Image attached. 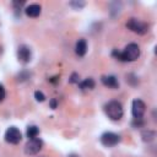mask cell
I'll return each mask as SVG.
<instances>
[{"label": "cell", "instance_id": "cell-13", "mask_svg": "<svg viewBox=\"0 0 157 157\" xmlns=\"http://www.w3.org/2000/svg\"><path fill=\"white\" fill-rule=\"evenodd\" d=\"M38 134H39V129H38L36 125H29V126L27 128V137H28V140L37 137Z\"/></svg>", "mask_w": 157, "mask_h": 157}, {"label": "cell", "instance_id": "cell-2", "mask_svg": "<svg viewBox=\"0 0 157 157\" xmlns=\"http://www.w3.org/2000/svg\"><path fill=\"white\" fill-rule=\"evenodd\" d=\"M104 112H105L107 117L112 120H120L124 114L123 105L118 101H109L104 105Z\"/></svg>", "mask_w": 157, "mask_h": 157}, {"label": "cell", "instance_id": "cell-4", "mask_svg": "<svg viewBox=\"0 0 157 157\" xmlns=\"http://www.w3.org/2000/svg\"><path fill=\"white\" fill-rule=\"evenodd\" d=\"M43 147V141L39 137H34V139H29L27 141V144L25 145V153L28 156H33L37 155Z\"/></svg>", "mask_w": 157, "mask_h": 157}, {"label": "cell", "instance_id": "cell-19", "mask_svg": "<svg viewBox=\"0 0 157 157\" xmlns=\"http://www.w3.org/2000/svg\"><path fill=\"white\" fill-rule=\"evenodd\" d=\"M50 107H52L53 109L56 108V99H52V101H50Z\"/></svg>", "mask_w": 157, "mask_h": 157}, {"label": "cell", "instance_id": "cell-11", "mask_svg": "<svg viewBox=\"0 0 157 157\" xmlns=\"http://www.w3.org/2000/svg\"><path fill=\"white\" fill-rule=\"evenodd\" d=\"M75 52L78 56H83L87 52V43L85 39H78L76 42V45H75Z\"/></svg>", "mask_w": 157, "mask_h": 157}, {"label": "cell", "instance_id": "cell-10", "mask_svg": "<svg viewBox=\"0 0 157 157\" xmlns=\"http://www.w3.org/2000/svg\"><path fill=\"white\" fill-rule=\"evenodd\" d=\"M40 11H42V7H40V5H38V4L28 5V6L26 7V10H25V12H26V15H27L28 17H38V16L40 15Z\"/></svg>", "mask_w": 157, "mask_h": 157}, {"label": "cell", "instance_id": "cell-8", "mask_svg": "<svg viewBox=\"0 0 157 157\" xmlns=\"http://www.w3.org/2000/svg\"><path fill=\"white\" fill-rule=\"evenodd\" d=\"M31 58H32V52L29 49V47L22 44L18 47L17 49V59L18 61H21L22 64H27L31 61Z\"/></svg>", "mask_w": 157, "mask_h": 157}, {"label": "cell", "instance_id": "cell-9", "mask_svg": "<svg viewBox=\"0 0 157 157\" xmlns=\"http://www.w3.org/2000/svg\"><path fill=\"white\" fill-rule=\"evenodd\" d=\"M101 81L104 86L109 87V88H118L119 87V82H118V78L113 75H105V76H102L101 77Z\"/></svg>", "mask_w": 157, "mask_h": 157}, {"label": "cell", "instance_id": "cell-6", "mask_svg": "<svg viewBox=\"0 0 157 157\" xmlns=\"http://www.w3.org/2000/svg\"><path fill=\"white\" fill-rule=\"evenodd\" d=\"M101 142H102V145L105 146V147H113V146H115V145H118V144L120 142V136H119L118 134H115V132L108 131V132L102 134V136H101Z\"/></svg>", "mask_w": 157, "mask_h": 157}, {"label": "cell", "instance_id": "cell-15", "mask_svg": "<svg viewBox=\"0 0 157 157\" xmlns=\"http://www.w3.org/2000/svg\"><path fill=\"white\" fill-rule=\"evenodd\" d=\"M34 98H36V101H38V102H43V101L45 99V96H44L43 92L36 91V92H34Z\"/></svg>", "mask_w": 157, "mask_h": 157}, {"label": "cell", "instance_id": "cell-5", "mask_svg": "<svg viewBox=\"0 0 157 157\" xmlns=\"http://www.w3.org/2000/svg\"><path fill=\"white\" fill-rule=\"evenodd\" d=\"M22 139V135H21V131L16 128V126H10L7 128L6 132H5V140L6 142L9 144H12V145H17Z\"/></svg>", "mask_w": 157, "mask_h": 157}, {"label": "cell", "instance_id": "cell-14", "mask_svg": "<svg viewBox=\"0 0 157 157\" xmlns=\"http://www.w3.org/2000/svg\"><path fill=\"white\" fill-rule=\"evenodd\" d=\"M153 137H155V132L151 131V130H145V131L142 132V139H144V141H151V140H153Z\"/></svg>", "mask_w": 157, "mask_h": 157}, {"label": "cell", "instance_id": "cell-1", "mask_svg": "<svg viewBox=\"0 0 157 157\" xmlns=\"http://www.w3.org/2000/svg\"><path fill=\"white\" fill-rule=\"evenodd\" d=\"M113 56L124 63L125 61H135L140 56V47L136 43H130L121 52H119L117 49L113 50Z\"/></svg>", "mask_w": 157, "mask_h": 157}, {"label": "cell", "instance_id": "cell-12", "mask_svg": "<svg viewBox=\"0 0 157 157\" xmlns=\"http://www.w3.org/2000/svg\"><path fill=\"white\" fill-rule=\"evenodd\" d=\"M77 85H78V87H80L81 90L85 91V90H93L94 86H96V82H94L93 78L88 77V78H85L83 81H80Z\"/></svg>", "mask_w": 157, "mask_h": 157}, {"label": "cell", "instance_id": "cell-7", "mask_svg": "<svg viewBox=\"0 0 157 157\" xmlns=\"http://www.w3.org/2000/svg\"><path fill=\"white\" fill-rule=\"evenodd\" d=\"M145 112H146V104L141 99H134L131 105V113L134 119H142Z\"/></svg>", "mask_w": 157, "mask_h": 157}, {"label": "cell", "instance_id": "cell-16", "mask_svg": "<svg viewBox=\"0 0 157 157\" xmlns=\"http://www.w3.org/2000/svg\"><path fill=\"white\" fill-rule=\"evenodd\" d=\"M70 6L75 7V9H81L85 6V2L83 1H71L70 2Z\"/></svg>", "mask_w": 157, "mask_h": 157}, {"label": "cell", "instance_id": "cell-17", "mask_svg": "<svg viewBox=\"0 0 157 157\" xmlns=\"http://www.w3.org/2000/svg\"><path fill=\"white\" fill-rule=\"evenodd\" d=\"M70 82H71V83H78V82H80V77H78V75H77L76 72H74V74L71 75Z\"/></svg>", "mask_w": 157, "mask_h": 157}, {"label": "cell", "instance_id": "cell-3", "mask_svg": "<svg viewBox=\"0 0 157 157\" xmlns=\"http://www.w3.org/2000/svg\"><path fill=\"white\" fill-rule=\"evenodd\" d=\"M126 27H128L130 31H132V32H135V33H137V34H145V33L148 32V25H147L146 22L140 21V20L134 18V17L128 20Z\"/></svg>", "mask_w": 157, "mask_h": 157}, {"label": "cell", "instance_id": "cell-18", "mask_svg": "<svg viewBox=\"0 0 157 157\" xmlns=\"http://www.w3.org/2000/svg\"><path fill=\"white\" fill-rule=\"evenodd\" d=\"M5 94H6V92H5V88H4V86L0 83V103L4 101V98H5Z\"/></svg>", "mask_w": 157, "mask_h": 157}]
</instances>
